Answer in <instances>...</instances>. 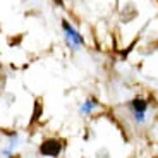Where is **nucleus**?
Instances as JSON below:
<instances>
[{
    "mask_svg": "<svg viewBox=\"0 0 158 158\" xmlns=\"http://www.w3.org/2000/svg\"><path fill=\"white\" fill-rule=\"evenodd\" d=\"M62 29H64V35H65V38H67L69 45H71L74 50L81 48V45H83V36L72 28V24H69L67 21H62Z\"/></svg>",
    "mask_w": 158,
    "mask_h": 158,
    "instance_id": "nucleus-1",
    "label": "nucleus"
},
{
    "mask_svg": "<svg viewBox=\"0 0 158 158\" xmlns=\"http://www.w3.org/2000/svg\"><path fill=\"white\" fill-rule=\"evenodd\" d=\"M131 110L134 115V120L138 124H143L146 120V110H148V103L143 98H134L131 102Z\"/></svg>",
    "mask_w": 158,
    "mask_h": 158,
    "instance_id": "nucleus-2",
    "label": "nucleus"
},
{
    "mask_svg": "<svg viewBox=\"0 0 158 158\" xmlns=\"http://www.w3.org/2000/svg\"><path fill=\"white\" fill-rule=\"evenodd\" d=\"M62 151V143L59 139H47V141L40 146V153L43 156H50V158H55L60 155Z\"/></svg>",
    "mask_w": 158,
    "mask_h": 158,
    "instance_id": "nucleus-3",
    "label": "nucleus"
},
{
    "mask_svg": "<svg viewBox=\"0 0 158 158\" xmlns=\"http://www.w3.org/2000/svg\"><path fill=\"white\" fill-rule=\"evenodd\" d=\"M96 107H98V103H96L95 100H88V102L83 103V107H81V110H79V112H81L83 115H88V114H91V112L95 110Z\"/></svg>",
    "mask_w": 158,
    "mask_h": 158,
    "instance_id": "nucleus-4",
    "label": "nucleus"
}]
</instances>
